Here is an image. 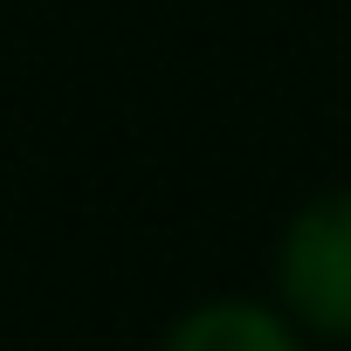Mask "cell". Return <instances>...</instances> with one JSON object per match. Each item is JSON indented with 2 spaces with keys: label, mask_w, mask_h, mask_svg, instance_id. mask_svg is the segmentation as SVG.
I'll return each instance as SVG.
<instances>
[{
  "label": "cell",
  "mask_w": 351,
  "mask_h": 351,
  "mask_svg": "<svg viewBox=\"0 0 351 351\" xmlns=\"http://www.w3.org/2000/svg\"><path fill=\"white\" fill-rule=\"evenodd\" d=\"M276 303L296 330L351 337V186L317 193L276 248Z\"/></svg>",
  "instance_id": "1"
},
{
  "label": "cell",
  "mask_w": 351,
  "mask_h": 351,
  "mask_svg": "<svg viewBox=\"0 0 351 351\" xmlns=\"http://www.w3.org/2000/svg\"><path fill=\"white\" fill-rule=\"evenodd\" d=\"M158 351H303V330L282 303L214 296V303H193L172 324L158 337Z\"/></svg>",
  "instance_id": "2"
}]
</instances>
